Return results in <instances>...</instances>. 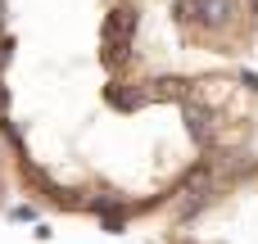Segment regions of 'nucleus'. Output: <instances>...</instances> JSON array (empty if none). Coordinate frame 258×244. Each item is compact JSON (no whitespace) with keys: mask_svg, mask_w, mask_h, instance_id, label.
I'll return each instance as SVG.
<instances>
[{"mask_svg":"<svg viewBox=\"0 0 258 244\" xmlns=\"http://www.w3.org/2000/svg\"><path fill=\"white\" fill-rule=\"evenodd\" d=\"M231 0H200V23L204 27H227L231 23Z\"/></svg>","mask_w":258,"mask_h":244,"instance_id":"1","label":"nucleus"},{"mask_svg":"<svg viewBox=\"0 0 258 244\" xmlns=\"http://www.w3.org/2000/svg\"><path fill=\"white\" fill-rule=\"evenodd\" d=\"M172 9H177V18H181V23H200V0H177Z\"/></svg>","mask_w":258,"mask_h":244,"instance_id":"2","label":"nucleus"},{"mask_svg":"<svg viewBox=\"0 0 258 244\" xmlns=\"http://www.w3.org/2000/svg\"><path fill=\"white\" fill-rule=\"evenodd\" d=\"M249 9H254V14H258V0H249Z\"/></svg>","mask_w":258,"mask_h":244,"instance_id":"3","label":"nucleus"}]
</instances>
